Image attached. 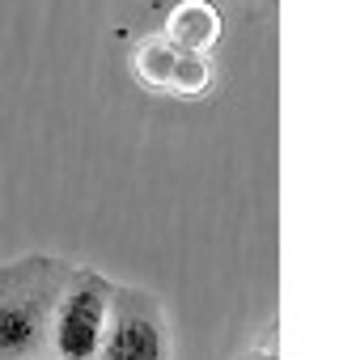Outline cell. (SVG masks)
<instances>
[{
  "mask_svg": "<svg viewBox=\"0 0 339 360\" xmlns=\"http://www.w3.org/2000/svg\"><path fill=\"white\" fill-rule=\"evenodd\" d=\"M110 297L115 284L89 267H77L60 314H56V335H51V360H98L106 318H110Z\"/></svg>",
  "mask_w": 339,
  "mask_h": 360,
  "instance_id": "cell-3",
  "label": "cell"
},
{
  "mask_svg": "<svg viewBox=\"0 0 339 360\" xmlns=\"http://www.w3.org/2000/svg\"><path fill=\"white\" fill-rule=\"evenodd\" d=\"M242 360H276V356H271V347H259V352H246Z\"/></svg>",
  "mask_w": 339,
  "mask_h": 360,
  "instance_id": "cell-7",
  "label": "cell"
},
{
  "mask_svg": "<svg viewBox=\"0 0 339 360\" xmlns=\"http://www.w3.org/2000/svg\"><path fill=\"white\" fill-rule=\"evenodd\" d=\"M98 360H174V335L153 292L115 284Z\"/></svg>",
  "mask_w": 339,
  "mask_h": 360,
  "instance_id": "cell-2",
  "label": "cell"
},
{
  "mask_svg": "<svg viewBox=\"0 0 339 360\" xmlns=\"http://www.w3.org/2000/svg\"><path fill=\"white\" fill-rule=\"evenodd\" d=\"M77 267L51 255H26L0 267V360H51L60 301Z\"/></svg>",
  "mask_w": 339,
  "mask_h": 360,
  "instance_id": "cell-1",
  "label": "cell"
},
{
  "mask_svg": "<svg viewBox=\"0 0 339 360\" xmlns=\"http://www.w3.org/2000/svg\"><path fill=\"white\" fill-rule=\"evenodd\" d=\"M208 81H212V68H208V56H200V51H183L179 56V68H174V94H183V98H200L204 89H208Z\"/></svg>",
  "mask_w": 339,
  "mask_h": 360,
  "instance_id": "cell-6",
  "label": "cell"
},
{
  "mask_svg": "<svg viewBox=\"0 0 339 360\" xmlns=\"http://www.w3.org/2000/svg\"><path fill=\"white\" fill-rule=\"evenodd\" d=\"M179 47L170 43L165 34H157V39H144L140 47H136V56H132V64H136V77L144 81V85H153V89H170L174 85V68H179Z\"/></svg>",
  "mask_w": 339,
  "mask_h": 360,
  "instance_id": "cell-5",
  "label": "cell"
},
{
  "mask_svg": "<svg viewBox=\"0 0 339 360\" xmlns=\"http://www.w3.org/2000/svg\"><path fill=\"white\" fill-rule=\"evenodd\" d=\"M165 39L174 43L179 51H208L221 39V13L204 0H183L179 9H170L165 18Z\"/></svg>",
  "mask_w": 339,
  "mask_h": 360,
  "instance_id": "cell-4",
  "label": "cell"
}]
</instances>
